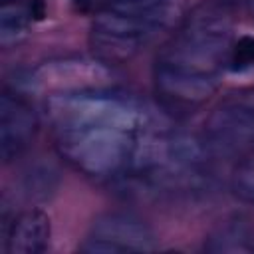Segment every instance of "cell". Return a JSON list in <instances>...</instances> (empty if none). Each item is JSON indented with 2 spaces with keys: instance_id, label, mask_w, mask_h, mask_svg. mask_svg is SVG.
I'll list each match as a JSON object with an SVG mask.
<instances>
[{
  "instance_id": "1",
  "label": "cell",
  "mask_w": 254,
  "mask_h": 254,
  "mask_svg": "<svg viewBox=\"0 0 254 254\" xmlns=\"http://www.w3.org/2000/svg\"><path fill=\"white\" fill-rule=\"evenodd\" d=\"M46 115L54 129L83 125H113L133 133L163 129L161 117H157L141 97L107 87L50 93L46 99Z\"/></svg>"
},
{
  "instance_id": "2",
  "label": "cell",
  "mask_w": 254,
  "mask_h": 254,
  "mask_svg": "<svg viewBox=\"0 0 254 254\" xmlns=\"http://www.w3.org/2000/svg\"><path fill=\"white\" fill-rule=\"evenodd\" d=\"M232 10L226 2H202L161 50V62L218 75L232 46Z\"/></svg>"
},
{
  "instance_id": "3",
  "label": "cell",
  "mask_w": 254,
  "mask_h": 254,
  "mask_svg": "<svg viewBox=\"0 0 254 254\" xmlns=\"http://www.w3.org/2000/svg\"><path fill=\"white\" fill-rule=\"evenodd\" d=\"M139 135L113 125L67 127L56 129V149L83 175L117 177L131 169Z\"/></svg>"
},
{
  "instance_id": "4",
  "label": "cell",
  "mask_w": 254,
  "mask_h": 254,
  "mask_svg": "<svg viewBox=\"0 0 254 254\" xmlns=\"http://www.w3.org/2000/svg\"><path fill=\"white\" fill-rule=\"evenodd\" d=\"M202 139L212 157L244 159L254 153V85L230 91L210 111Z\"/></svg>"
},
{
  "instance_id": "5",
  "label": "cell",
  "mask_w": 254,
  "mask_h": 254,
  "mask_svg": "<svg viewBox=\"0 0 254 254\" xmlns=\"http://www.w3.org/2000/svg\"><path fill=\"white\" fill-rule=\"evenodd\" d=\"M157 32L159 28L147 22L103 8L93 18L89 46L95 60H99L101 64H125L135 58Z\"/></svg>"
},
{
  "instance_id": "6",
  "label": "cell",
  "mask_w": 254,
  "mask_h": 254,
  "mask_svg": "<svg viewBox=\"0 0 254 254\" xmlns=\"http://www.w3.org/2000/svg\"><path fill=\"white\" fill-rule=\"evenodd\" d=\"M153 79L157 95L171 107L202 105L218 89V75L194 71L161 60L155 64Z\"/></svg>"
},
{
  "instance_id": "7",
  "label": "cell",
  "mask_w": 254,
  "mask_h": 254,
  "mask_svg": "<svg viewBox=\"0 0 254 254\" xmlns=\"http://www.w3.org/2000/svg\"><path fill=\"white\" fill-rule=\"evenodd\" d=\"M38 131V117L32 105L18 93L4 91L0 97V157L16 161L32 145Z\"/></svg>"
},
{
  "instance_id": "8",
  "label": "cell",
  "mask_w": 254,
  "mask_h": 254,
  "mask_svg": "<svg viewBox=\"0 0 254 254\" xmlns=\"http://www.w3.org/2000/svg\"><path fill=\"white\" fill-rule=\"evenodd\" d=\"M91 236L109 240L121 252H149L157 248L151 226L131 212H103L91 224Z\"/></svg>"
},
{
  "instance_id": "9",
  "label": "cell",
  "mask_w": 254,
  "mask_h": 254,
  "mask_svg": "<svg viewBox=\"0 0 254 254\" xmlns=\"http://www.w3.org/2000/svg\"><path fill=\"white\" fill-rule=\"evenodd\" d=\"M99 60H64L44 64L34 71L32 81L40 87H54L56 91H73L87 87H101V81L107 77V71ZM54 91V93H56Z\"/></svg>"
},
{
  "instance_id": "10",
  "label": "cell",
  "mask_w": 254,
  "mask_h": 254,
  "mask_svg": "<svg viewBox=\"0 0 254 254\" xmlns=\"http://www.w3.org/2000/svg\"><path fill=\"white\" fill-rule=\"evenodd\" d=\"M52 234L50 216L40 208H28L14 216L6 228V250L10 254H38L48 248Z\"/></svg>"
},
{
  "instance_id": "11",
  "label": "cell",
  "mask_w": 254,
  "mask_h": 254,
  "mask_svg": "<svg viewBox=\"0 0 254 254\" xmlns=\"http://www.w3.org/2000/svg\"><path fill=\"white\" fill-rule=\"evenodd\" d=\"M105 8L163 30L179 12V0H105Z\"/></svg>"
},
{
  "instance_id": "12",
  "label": "cell",
  "mask_w": 254,
  "mask_h": 254,
  "mask_svg": "<svg viewBox=\"0 0 254 254\" xmlns=\"http://www.w3.org/2000/svg\"><path fill=\"white\" fill-rule=\"evenodd\" d=\"M250 228L240 218H230L220 222L206 238L204 250L208 252H242L252 250L254 244H250Z\"/></svg>"
},
{
  "instance_id": "13",
  "label": "cell",
  "mask_w": 254,
  "mask_h": 254,
  "mask_svg": "<svg viewBox=\"0 0 254 254\" xmlns=\"http://www.w3.org/2000/svg\"><path fill=\"white\" fill-rule=\"evenodd\" d=\"M58 183H60L58 171H56L52 165L38 163V165L30 167V169L24 173L22 189H24V192H26L28 198L46 200V198L58 189Z\"/></svg>"
},
{
  "instance_id": "14",
  "label": "cell",
  "mask_w": 254,
  "mask_h": 254,
  "mask_svg": "<svg viewBox=\"0 0 254 254\" xmlns=\"http://www.w3.org/2000/svg\"><path fill=\"white\" fill-rule=\"evenodd\" d=\"M30 14L26 6H20L16 2L10 4H2L0 10V42L4 48L18 44L28 30V22H30Z\"/></svg>"
},
{
  "instance_id": "15",
  "label": "cell",
  "mask_w": 254,
  "mask_h": 254,
  "mask_svg": "<svg viewBox=\"0 0 254 254\" xmlns=\"http://www.w3.org/2000/svg\"><path fill=\"white\" fill-rule=\"evenodd\" d=\"M226 65L232 71H244L254 65V36L244 34L232 42Z\"/></svg>"
},
{
  "instance_id": "16",
  "label": "cell",
  "mask_w": 254,
  "mask_h": 254,
  "mask_svg": "<svg viewBox=\"0 0 254 254\" xmlns=\"http://www.w3.org/2000/svg\"><path fill=\"white\" fill-rule=\"evenodd\" d=\"M232 192L240 200L254 204V159H246L236 167L232 175Z\"/></svg>"
},
{
  "instance_id": "17",
  "label": "cell",
  "mask_w": 254,
  "mask_h": 254,
  "mask_svg": "<svg viewBox=\"0 0 254 254\" xmlns=\"http://www.w3.org/2000/svg\"><path fill=\"white\" fill-rule=\"evenodd\" d=\"M26 8H28V14H30L32 20L40 22V20L46 18V10H48L46 0H28L26 2Z\"/></svg>"
},
{
  "instance_id": "18",
  "label": "cell",
  "mask_w": 254,
  "mask_h": 254,
  "mask_svg": "<svg viewBox=\"0 0 254 254\" xmlns=\"http://www.w3.org/2000/svg\"><path fill=\"white\" fill-rule=\"evenodd\" d=\"M71 6L75 12H91L95 2L93 0H71Z\"/></svg>"
},
{
  "instance_id": "19",
  "label": "cell",
  "mask_w": 254,
  "mask_h": 254,
  "mask_svg": "<svg viewBox=\"0 0 254 254\" xmlns=\"http://www.w3.org/2000/svg\"><path fill=\"white\" fill-rule=\"evenodd\" d=\"M2 4H10V2H14V0H0Z\"/></svg>"
}]
</instances>
